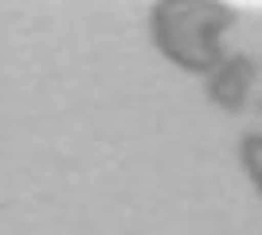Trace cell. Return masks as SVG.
I'll list each match as a JSON object with an SVG mask.
<instances>
[{"instance_id":"3957f363","label":"cell","mask_w":262,"mask_h":235,"mask_svg":"<svg viewBox=\"0 0 262 235\" xmlns=\"http://www.w3.org/2000/svg\"><path fill=\"white\" fill-rule=\"evenodd\" d=\"M239 165H243V173L251 177V184H254V192L262 196V134H243L239 137Z\"/></svg>"},{"instance_id":"7a4b0ae2","label":"cell","mask_w":262,"mask_h":235,"mask_svg":"<svg viewBox=\"0 0 262 235\" xmlns=\"http://www.w3.org/2000/svg\"><path fill=\"white\" fill-rule=\"evenodd\" d=\"M254 75H258V63L251 55H243V51L223 55V63L208 75V98L215 102L219 110L243 114L247 98H251V87H254Z\"/></svg>"},{"instance_id":"6da1fadb","label":"cell","mask_w":262,"mask_h":235,"mask_svg":"<svg viewBox=\"0 0 262 235\" xmlns=\"http://www.w3.org/2000/svg\"><path fill=\"white\" fill-rule=\"evenodd\" d=\"M239 24V12L223 0H153L149 39L184 75H211L223 63V35Z\"/></svg>"}]
</instances>
